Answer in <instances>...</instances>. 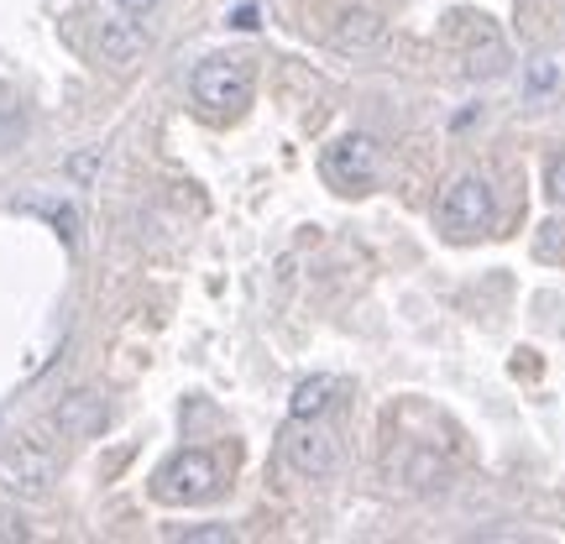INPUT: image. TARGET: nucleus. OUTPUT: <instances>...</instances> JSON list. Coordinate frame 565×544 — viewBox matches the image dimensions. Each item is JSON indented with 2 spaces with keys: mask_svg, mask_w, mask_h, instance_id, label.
I'll use <instances>...</instances> for the list:
<instances>
[{
  "mask_svg": "<svg viewBox=\"0 0 565 544\" xmlns=\"http://www.w3.org/2000/svg\"><path fill=\"white\" fill-rule=\"evenodd\" d=\"M330 398H335V377H303L294 387V398H288V414L294 419H320L324 408H330Z\"/></svg>",
  "mask_w": 565,
  "mask_h": 544,
  "instance_id": "1a4fd4ad",
  "label": "nucleus"
},
{
  "mask_svg": "<svg viewBox=\"0 0 565 544\" xmlns=\"http://www.w3.org/2000/svg\"><path fill=\"white\" fill-rule=\"evenodd\" d=\"M95 168H100V158H95V152H79V158L68 162V173H74V179H89Z\"/></svg>",
  "mask_w": 565,
  "mask_h": 544,
  "instance_id": "ddd939ff",
  "label": "nucleus"
},
{
  "mask_svg": "<svg viewBox=\"0 0 565 544\" xmlns=\"http://www.w3.org/2000/svg\"><path fill=\"white\" fill-rule=\"evenodd\" d=\"M555 84V63H540L534 74H529V89H550Z\"/></svg>",
  "mask_w": 565,
  "mask_h": 544,
  "instance_id": "4468645a",
  "label": "nucleus"
},
{
  "mask_svg": "<svg viewBox=\"0 0 565 544\" xmlns=\"http://www.w3.org/2000/svg\"><path fill=\"white\" fill-rule=\"evenodd\" d=\"M17 137H21V110H17V100L0 89V152H11Z\"/></svg>",
  "mask_w": 565,
  "mask_h": 544,
  "instance_id": "9b49d317",
  "label": "nucleus"
},
{
  "mask_svg": "<svg viewBox=\"0 0 565 544\" xmlns=\"http://www.w3.org/2000/svg\"><path fill=\"white\" fill-rule=\"evenodd\" d=\"M53 424H58L63 435H95L105 424V404L95 393H68V398L53 408Z\"/></svg>",
  "mask_w": 565,
  "mask_h": 544,
  "instance_id": "6e6552de",
  "label": "nucleus"
},
{
  "mask_svg": "<svg viewBox=\"0 0 565 544\" xmlns=\"http://www.w3.org/2000/svg\"><path fill=\"white\" fill-rule=\"evenodd\" d=\"M231 26H257V6H242V11H231Z\"/></svg>",
  "mask_w": 565,
  "mask_h": 544,
  "instance_id": "f3484780",
  "label": "nucleus"
},
{
  "mask_svg": "<svg viewBox=\"0 0 565 544\" xmlns=\"http://www.w3.org/2000/svg\"><path fill=\"white\" fill-rule=\"evenodd\" d=\"M32 215H42V221H53V225H58V236H63V242H79V215H74V204H53V200H42V204H32Z\"/></svg>",
  "mask_w": 565,
  "mask_h": 544,
  "instance_id": "9d476101",
  "label": "nucleus"
},
{
  "mask_svg": "<svg viewBox=\"0 0 565 544\" xmlns=\"http://www.w3.org/2000/svg\"><path fill=\"white\" fill-rule=\"evenodd\" d=\"M53 482V461H47V450L38 445H11L6 456H0V487L6 492H17V498H42Z\"/></svg>",
  "mask_w": 565,
  "mask_h": 544,
  "instance_id": "423d86ee",
  "label": "nucleus"
},
{
  "mask_svg": "<svg viewBox=\"0 0 565 544\" xmlns=\"http://www.w3.org/2000/svg\"><path fill=\"white\" fill-rule=\"evenodd\" d=\"M95 53H100V63H110V68H126V63L141 58V32L131 21L100 17L95 21Z\"/></svg>",
  "mask_w": 565,
  "mask_h": 544,
  "instance_id": "0eeeda50",
  "label": "nucleus"
},
{
  "mask_svg": "<svg viewBox=\"0 0 565 544\" xmlns=\"http://www.w3.org/2000/svg\"><path fill=\"white\" fill-rule=\"evenodd\" d=\"M221 492V466L210 461L204 450H179L173 461H162V471L152 477V498L158 503H173V508H189V503H204Z\"/></svg>",
  "mask_w": 565,
  "mask_h": 544,
  "instance_id": "f257e3e1",
  "label": "nucleus"
},
{
  "mask_svg": "<svg viewBox=\"0 0 565 544\" xmlns=\"http://www.w3.org/2000/svg\"><path fill=\"white\" fill-rule=\"evenodd\" d=\"M194 100L210 116H236L252 100V63L246 58H204L194 68Z\"/></svg>",
  "mask_w": 565,
  "mask_h": 544,
  "instance_id": "f03ea898",
  "label": "nucleus"
},
{
  "mask_svg": "<svg viewBox=\"0 0 565 544\" xmlns=\"http://www.w3.org/2000/svg\"><path fill=\"white\" fill-rule=\"evenodd\" d=\"M179 540H231V529H183Z\"/></svg>",
  "mask_w": 565,
  "mask_h": 544,
  "instance_id": "2eb2a0df",
  "label": "nucleus"
},
{
  "mask_svg": "<svg viewBox=\"0 0 565 544\" xmlns=\"http://www.w3.org/2000/svg\"><path fill=\"white\" fill-rule=\"evenodd\" d=\"M282 456L303 477H324L335 466V440H330V429H320V419H294L282 435Z\"/></svg>",
  "mask_w": 565,
  "mask_h": 544,
  "instance_id": "39448f33",
  "label": "nucleus"
},
{
  "mask_svg": "<svg viewBox=\"0 0 565 544\" xmlns=\"http://www.w3.org/2000/svg\"><path fill=\"white\" fill-rule=\"evenodd\" d=\"M545 189H550V200H555V204H565V152H561V158H550Z\"/></svg>",
  "mask_w": 565,
  "mask_h": 544,
  "instance_id": "f8f14e48",
  "label": "nucleus"
},
{
  "mask_svg": "<svg viewBox=\"0 0 565 544\" xmlns=\"http://www.w3.org/2000/svg\"><path fill=\"white\" fill-rule=\"evenodd\" d=\"M324 179L335 183L341 194H362L377 183V168H383V152H377V141L362 137V131H351V137H335L324 147Z\"/></svg>",
  "mask_w": 565,
  "mask_h": 544,
  "instance_id": "7ed1b4c3",
  "label": "nucleus"
},
{
  "mask_svg": "<svg viewBox=\"0 0 565 544\" xmlns=\"http://www.w3.org/2000/svg\"><path fill=\"white\" fill-rule=\"evenodd\" d=\"M440 225L456 236V242L482 236L487 225H492V189H487V179L466 173V179L450 183V189L440 194Z\"/></svg>",
  "mask_w": 565,
  "mask_h": 544,
  "instance_id": "20e7f679",
  "label": "nucleus"
},
{
  "mask_svg": "<svg viewBox=\"0 0 565 544\" xmlns=\"http://www.w3.org/2000/svg\"><path fill=\"white\" fill-rule=\"evenodd\" d=\"M121 11H131V17H147V11H158V0H116Z\"/></svg>",
  "mask_w": 565,
  "mask_h": 544,
  "instance_id": "dca6fc26",
  "label": "nucleus"
}]
</instances>
